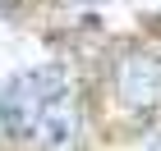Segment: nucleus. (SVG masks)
Wrapping results in <instances>:
<instances>
[{"instance_id":"f257e3e1","label":"nucleus","mask_w":161,"mask_h":151,"mask_svg":"<svg viewBox=\"0 0 161 151\" xmlns=\"http://www.w3.org/2000/svg\"><path fill=\"white\" fill-rule=\"evenodd\" d=\"M0 124L14 142L32 151H78L83 138V101L64 64L28 69L0 92Z\"/></svg>"},{"instance_id":"f03ea898","label":"nucleus","mask_w":161,"mask_h":151,"mask_svg":"<svg viewBox=\"0 0 161 151\" xmlns=\"http://www.w3.org/2000/svg\"><path fill=\"white\" fill-rule=\"evenodd\" d=\"M106 101L111 114L129 128L161 119V50L152 46H120L106 69Z\"/></svg>"},{"instance_id":"7ed1b4c3","label":"nucleus","mask_w":161,"mask_h":151,"mask_svg":"<svg viewBox=\"0 0 161 151\" xmlns=\"http://www.w3.org/2000/svg\"><path fill=\"white\" fill-rule=\"evenodd\" d=\"M0 9H5V14H9V9H19V0H0Z\"/></svg>"}]
</instances>
